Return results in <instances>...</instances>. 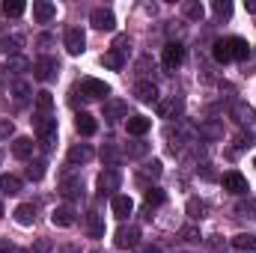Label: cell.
<instances>
[{"label": "cell", "mask_w": 256, "mask_h": 253, "mask_svg": "<svg viewBox=\"0 0 256 253\" xmlns=\"http://www.w3.org/2000/svg\"><path fill=\"white\" fill-rule=\"evenodd\" d=\"M102 66H104V68H110V72H120V68L126 66V57H122L120 51H108V54L102 57Z\"/></svg>", "instance_id": "30"}, {"label": "cell", "mask_w": 256, "mask_h": 253, "mask_svg": "<svg viewBox=\"0 0 256 253\" xmlns=\"http://www.w3.org/2000/svg\"><path fill=\"white\" fill-rule=\"evenodd\" d=\"M134 96H137V102H143V104H158V90H155V84H149V80H137V84H134Z\"/></svg>", "instance_id": "12"}, {"label": "cell", "mask_w": 256, "mask_h": 253, "mask_svg": "<svg viewBox=\"0 0 256 253\" xmlns=\"http://www.w3.org/2000/svg\"><path fill=\"white\" fill-rule=\"evenodd\" d=\"M24 9H27V6H24L21 0H6V3H3V15H6V18H21Z\"/></svg>", "instance_id": "31"}, {"label": "cell", "mask_w": 256, "mask_h": 253, "mask_svg": "<svg viewBox=\"0 0 256 253\" xmlns=\"http://www.w3.org/2000/svg\"><path fill=\"white\" fill-rule=\"evenodd\" d=\"M143 176H152V179H158L161 176V161H149V164H143V173H140V179Z\"/></svg>", "instance_id": "42"}, {"label": "cell", "mask_w": 256, "mask_h": 253, "mask_svg": "<svg viewBox=\"0 0 256 253\" xmlns=\"http://www.w3.org/2000/svg\"><path fill=\"white\" fill-rule=\"evenodd\" d=\"M110 212H114L120 220H126L128 214L134 212V202H131V196H126V194H114V200H110Z\"/></svg>", "instance_id": "15"}, {"label": "cell", "mask_w": 256, "mask_h": 253, "mask_svg": "<svg viewBox=\"0 0 256 253\" xmlns=\"http://www.w3.org/2000/svg\"><path fill=\"white\" fill-rule=\"evenodd\" d=\"M120 182H122L120 170H116V167H108V170L98 176V194L104 196V194H114V190H120Z\"/></svg>", "instance_id": "8"}, {"label": "cell", "mask_w": 256, "mask_h": 253, "mask_svg": "<svg viewBox=\"0 0 256 253\" xmlns=\"http://www.w3.org/2000/svg\"><path fill=\"white\" fill-rule=\"evenodd\" d=\"M36 45H39V48H48V45H54V36H51V33H42V36L36 39Z\"/></svg>", "instance_id": "48"}, {"label": "cell", "mask_w": 256, "mask_h": 253, "mask_svg": "<svg viewBox=\"0 0 256 253\" xmlns=\"http://www.w3.org/2000/svg\"><path fill=\"white\" fill-rule=\"evenodd\" d=\"M179 238H185V242H191V244H196L202 236H200V226H194V224H185L182 230H179Z\"/></svg>", "instance_id": "35"}, {"label": "cell", "mask_w": 256, "mask_h": 253, "mask_svg": "<svg viewBox=\"0 0 256 253\" xmlns=\"http://www.w3.org/2000/svg\"><path fill=\"white\" fill-rule=\"evenodd\" d=\"M90 236H92V238H102V236H104V224L98 220L96 212H90Z\"/></svg>", "instance_id": "37"}, {"label": "cell", "mask_w": 256, "mask_h": 253, "mask_svg": "<svg viewBox=\"0 0 256 253\" xmlns=\"http://www.w3.org/2000/svg\"><path fill=\"white\" fill-rule=\"evenodd\" d=\"M232 248L242 253H254L256 250V236L254 232H238L236 238H232Z\"/></svg>", "instance_id": "26"}, {"label": "cell", "mask_w": 256, "mask_h": 253, "mask_svg": "<svg viewBox=\"0 0 256 253\" xmlns=\"http://www.w3.org/2000/svg\"><path fill=\"white\" fill-rule=\"evenodd\" d=\"M128 48H131V39H128V36H116V39H114V51L126 54Z\"/></svg>", "instance_id": "44"}, {"label": "cell", "mask_w": 256, "mask_h": 253, "mask_svg": "<svg viewBox=\"0 0 256 253\" xmlns=\"http://www.w3.org/2000/svg\"><path fill=\"white\" fill-rule=\"evenodd\" d=\"M256 146V134L254 131H242L238 137H236V152H244V149H250Z\"/></svg>", "instance_id": "32"}, {"label": "cell", "mask_w": 256, "mask_h": 253, "mask_svg": "<svg viewBox=\"0 0 256 253\" xmlns=\"http://www.w3.org/2000/svg\"><path fill=\"white\" fill-rule=\"evenodd\" d=\"M33 146H36L33 137H15V140H12V155L21 158V161H27V158L33 155Z\"/></svg>", "instance_id": "18"}, {"label": "cell", "mask_w": 256, "mask_h": 253, "mask_svg": "<svg viewBox=\"0 0 256 253\" xmlns=\"http://www.w3.org/2000/svg\"><path fill=\"white\" fill-rule=\"evenodd\" d=\"M188 214H191L194 220H196V218H206V202H202V200H196V196L188 200Z\"/></svg>", "instance_id": "38"}, {"label": "cell", "mask_w": 256, "mask_h": 253, "mask_svg": "<svg viewBox=\"0 0 256 253\" xmlns=\"http://www.w3.org/2000/svg\"><path fill=\"white\" fill-rule=\"evenodd\" d=\"M122 116H128V104L120 102V98H108V102H104V120H108V122H116V120H122Z\"/></svg>", "instance_id": "16"}, {"label": "cell", "mask_w": 256, "mask_h": 253, "mask_svg": "<svg viewBox=\"0 0 256 253\" xmlns=\"http://www.w3.org/2000/svg\"><path fill=\"white\" fill-rule=\"evenodd\" d=\"M63 253H78V250H74L72 244H66V248H63Z\"/></svg>", "instance_id": "52"}, {"label": "cell", "mask_w": 256, "mask_h": 253, "mask_svg": "<svg viewBox=\"0 0 256 253\" xmlns=\"http://www.w3.org/2000/svg\"><path fill=\"white\" fill-rule=\"evenodd\" d=\"M63 45H66V51H68L72 57L84 54V48H86V36H84V30H80V27H68L66 36H63Z\"/></svg>", "instance_id": "5"}, {"label": "cell", "mask_w": 256, "mask_h": 253, "mask_svg": "<svg viewBox=\"0 0 256 253\" xmlns=\"http://www.w3.org/2000/svg\"><path fill=\"white\" fill-rule=\"evenodd\" d=\"M36 250H39V253H48V250H51V242H36Z\"/></svg>", "instance_id": "50"}, {"label": "cell", "mask_w": 256, "mask_h": 253, "mask_svg": "<svg viewBox=\"0 0 256 253\" xmlns=\"http://www.w3.org/2000/svg\"><path fill=\"white\" fill-rule=\"evenodd\" d=\"M90 253H102V250H90Z\"/></svg>", "instance_id": "55"}, {"label": "cell", "mask_w": 256, "mask_h": 253, "mask_svg": "<svg viewBox=\"0 0 256 253\" xmlns=\"http://www.w3.org/2000/svg\"><path fill=\"white\" fill-rule=\"evenodd\" d=\"M57 72H60V63H57L54 57H48V54H42V57L33 63V78H36V80H42V84L54 80V78H57Z\"/></svg>", "instance_id": "3"}, {"label": "cell", "mask_w": 256, "mask_h": 253, "mask_svg": "<svg viewBox=\"0 0 256 253\" xmlns=\"http://www.w3.org/2000/svg\"><path fill=\"white\" fill-rule=\"evenodd\" d=\"M149 128H152V122H149L146 116H128L126 120V131L128 134H134V137H143Z\"/></svg>", "instance_id": "22"}, {"label": "cell", "mask_w": 256, "mask_h": 253, "mask_svg": "<svg viewBox=\"0 0 256 253\" xmlns=\"http://www.w3.org/2000/svg\"><path fill=\"white\" fill-rule=\"evenodd\" d=\"M230 48H232V60H248V57H250V45H248V39H242V36H232V39H230Z\"/></svg>", "instance_id": "27"}, {"label": "cell", "mask_w": 256, "mask_h": 253, "mask_svg": "<svg viewBox=\"0 0 256 253\" xmlns=\"http://www.w3.org/2000/svg\"><path fill=\"white\" fill-rule=\"evenodd\" d=\"M212 9H214L218 18H230V15H232V3H230V0H214Z\"/></svg>", "instance_id": "39"}, {"label": "cell", "mask_w": 256, "mask_h": 253, "mask_svg": "<svg viewBox=\"0 0 256 253\" xmlns=\"http://www.w3.org/2000/svg\"><path fill=\"white\" fill-rule=\"evenodd\" d=\"M236 214L238 218H256V200H242L236 206Z\"/></svg>", "instance_id": "34"}, {"label": "cell", "mask_w": 256, "mask_h": 253, "mask_svg": "<svg viewBox=\"0 0 256 253\" xmlns=\"http://www.w3.org/2000/svg\"><path fill=\"white\" fill-rule=\"evenodd\" d=\"M12 131H15L12 120H0V140H9V137H12Z\"/></svg>", "instance_id": "45"}, {"label": "cell", "mask_w": 256, "mask_h": 253, "mask_svg": "<svg viewBox=\"0 0 256 253\" xmlns=\"http://www.w3.org/2000/svg\"><path fill=\"white\" fill-rule=\"evenodd\" d=\"M248 9H250V12H256V0H250V3H248Z\"/></svg>", "instance_id": "53"}, {"label": "cell", "mask_w": 256, "mask_h": 253, "mask_svg": "<svg viewBox=\"0 0 256 253\" xmlns=\"http://www.w3.org/2000/svg\"><path fill=\"white\" fill-rule=\"evenodd\" d=\"M60 194L66 200H80L84 196V179L80 176H63L60 179Z\"/></svg>", "instance_id": "9"}, {"label": "cell", "mask_w": 256, "mask_h": 253, "mask_svg": "<svg viewBox=\"0 0 256 253\" xmlns=\"http://www.w3.org/2000/svg\"><path fill=\"white\" fill-rule=\"evenodd\" d=\"M33 220H36V208H33L30 202H21V206L15 208V224H21V226H33Z\"/></svg>", "instance_id": "25"}, {"label": "cell", "mask_w": 256, "mask_h": 253, "mask_svg": "<svg viewBox=\"0 0 256 253\" xmlns=\"http://www.w3.org/2000/svg\"><path fill=\"white\" fill-rule=\"evenodd\" d=\"M146 152H149V143H131V146L126 149L128 158H143Z\"/></svg>", "instance_id": "41"}, {"label": "cell", "mask_w": 256, "mask_h": 253, "mask_svg": "<svg viewBox=\"0 0 256 253\" xmlns=\"http://www.w3.org/2000/svg\"><path fill=\"white\" fill-rule=\"evenodd\" d=\"M6 68H12V72H15V74H21V72H24V68H33V66L27 63V60H21V57H12V60H9V63H6Z\"/></svg>", "instance_id": "43"}, {"label": "cell", "mask_w": 256, "mask_h": 253, "mask_svg": "<svg viewBox=\"0 0 256 253\" xmlns=\"http://www.w3.org/2000/svg\"><path fill=\"white\" fill-rule=\"evenodd\" d=\"M182 114V98H164V102H158V116L161 120H176Z\"/></svg>", "instance_id": "17"}, {"label": "cell", "mask_w": 256, "mask_h": 253, "mask_svg": "<svg viewBox=\"0 0 256 253\" xmlns=\"http://www.w3.org/2000/svg\"><path fill=\"white\" fill-rule=\"evenodd\" d=\"M114 244H116L120 250H137V248H140V230H137V226H120Z\"/></svg>", "instance_id": "4"}, {"label": "cell", "mask_w": 256, "mask_h": 253, "mask_svg": "<svg viewBox=\"0 0 256 253\" xmlns=\"http://www.w3.org/2000/svg\"><path fill=\"white\" fill-rule=\"evenodd\" d=\"M232 120H236L238 126H254L256 108H250L248 102H236V104H232Z\"/></svg>", "instance_id": "14"}, {"label": "cell", "mask_w": 256, "mask_h": 253, "mask_svg": "<svg viewBox=\"0 0 256 253\" xmlns=\"http://www.w3.org/2000/svg\"><path fill=\"white\" fill-rule=\"evenodd\" d=\"M45 176V161H30V167H27V179L30 182H39Z\"/></svg>", "instance_id": "36"}, {"label": "cell", "mask_w": 256, "mask_h": 253, "mask_svg": "<svg viewBox=\"0 0 256 253\" xmlns=\"http://www.w3.org/2000/svg\"><path fill=\"white\" fill-rule=\"evenodd\" d=\"M72 96H80L84 102H104L108 96H110V86L104 84V80H96V78H84L78 86H74V92Z\"/></svg>", "instance_id": "1"}, {"label": "cell", "mask_w": 256, "mask_h": 253, "mask_svg": "<svg viewBox=\"0 0 256 253\" xmlns=\"http://www.w3.org/2000/svg\"><path fill=\"white\" fill-rule=\"evenodd\" d=\"M182 60H185V48L179 42H167L164 45V68H176V66H182Z\"/></svg>", "instance_id": "13"}, {"label": "cell", "mask_w": 256, "mask_h": 253, "mask_svg": "<svg viewBox=\"0 0 256 253\" xmlns=\"http://www.w3.org/2000/svg\"><path fill=\"white\" fill-rule=\"evenodd\" d=\"M224 190H230V194H236V196H244L248 194V179L238 173V170H230V173H224Z\"/></svg>", "instance_id": "6"}, {"label": "cell", "mask_w": 256, "mask_h": 253, "mask_svg": "<svg viewBox=\"0 0 256 253\" xmlns=\"http://www.w3.org/2000/svg\"><path fill=\"white\" fill-rule=\"evenodd\" d=\"M0 218H3V202H0Z\"/></svg>", "instance_id": "54"}, {"label": "cell", "mask_w": 256, "mask_h": 253, "mask_svg": "<svg viewBox=\"0 0 256 253\" xmlns=\"http://www.w3.org/2000/svg\"><path fill=\"white\" fill-rule=\"evenodd\" d=\"M90 24H92L96 30H114V27H116V18H114V12H110V9L96 6V9H92V15H90Z\"/></svg>", "instance_id": "7"}, {"label": "cell", "mask_w": 256, "mask_h": 253, "mask_svg": "<svg viewBox=\"0 0 256 253\" xmlns=\"http://www.w3.org/2000/svg\"><path fill=\"white\" fill-rule=\"evenodd\" d=\"M51 224H54V226H72V224H74V208H72V206H57V208L51 212Z\"/></svg>", "instance_id": "19"}, {"label": "cell", "mask_w": 256, "mask_h": 253, "mask_svg": "<svg viewBox=\"0 0 256 253\" xmlns=\"http://www.w3.org/2000/svg\"><path fill=\"white\" fill-rule=\"evenodd\" d=\"M208 248L214 253H226V242H220V236H212L208 238Z\"/></svg>", "instance_id": "46"}, {"label": "cell", "mask_w": 256, "mask_h": 253, "mask_svg": "<svg viewBox=\"0 0 256 253\" xmlns=\"http://www.w3.org/2000/svg\"><path fill=\"white\" fill-rule=\"evenodd\" d=\"M212 57H214L218 63H230V60H232V48H230V39H218V42L212 45Z\"/></svg>", "instance_id": "23"}, {"label": "cell", "mask_w": 256, "mask_h": 253, "mask_svg": "<svg viewBox=\"0 0 256 253\" xmlns=\"http://www.w3.org/2000/svg\"><path fill=\"white\" fill-rule=\"evenodd\" d=\"M74 128H78V134H84V137H92V134L98 131V122H96L90 114H78V116H74Z\"/></svg>", "instance_id": "20"}, {"label": "cell", "mask_w": 256, "mask_h": 253, "mask_svg": "<svg viewBox=\"0 0 256 253\" xmlns=\"http://www.w3.org/2000/svg\"><path fill=\"white\" fill-rule=\"evenodd\" d=\"M92 146H86V143H78V146H72L68 149V155H66V161L72 164V167H78V164H90L92 161Z\"/></svg>", "instance_id": "11"}, {"label": "cell", "mask_w": 256, "mask_h": 253, "mask_svg": "<svg viewBox=\"0 0 256 253\" xmlns=\"http://www.w3.org/2000/svg\"><path fill=\"white\" fill-rule=\"evenodd\" d=\"M33 128H36V137H39V143H42V149L48 152V149H54V143H57V120L54 116H33Z\"/></svg>", "instance_id": "2"}, {"label": "cell", "mask_w": 256, "mask_h": 253, "mask_svg": "<svg viewBox=\"0 0 256 253\" xmlns=\"http://www.w3.org/2000/svg\"><path fill=\"white\" fill-rule=\"evenodd\" d=\"M164 200H167V194H164L161 188H149L146 190V208H155V206H161Z\"/></svg>", "instance_id": "33"}, {"label": "cell", "mask_w": 256, "mask_h": 253, "mask_svg": "<svg viewBox=\"0 0 256 253\" xmlns=\"http://www.w3.org/2000/svg\"><path fill=\"white\" fill-rule=\"evenodd\" d=\"M54 15H57V6H54V3H48V0H33V21H36V24H48V21H54Z\"/></svg>", "instance_id": "10"}, {"label": "cell", "mask_w": 256, "mask_h": 253, "mask_svg": "<svg viewBox=\"0 0 256 253\" xmlns=\"http://www.w3.org/2000/svg\"><path fill=\"white\" fill-rule=\"evenodd\" d=\"M51 110H54V96H51L48 90L36 92V114H39V116H51Z\"/></svg>", "instance_id": "24"}, {"label": "cell", "mask_w": 256, "mask_h": 253, "mask_svg": "<svg viewBox=\"0 0 256 253\" xmlns=\"http://www.w3.org/2000/svg\"><path fill=\"white\" fill-rule=\"evenodd\" d=\"M0 190H3V194H9V196L21 194V179H18V176H12V173H3V176H0Z\"/></svg>", "instance_id": "28"}, {"label": "cell", "mask_w": 256, "mask_h": 253, "mask_svg": "<svg viewBox=\"0 0 256 253\" xmlns=\"http://www.w3.org/2000/svg\"><path fill=\"white\" fill-rule=\"evenodd\" d=\"M102 158L108 161V167H116V161H120V152H116V146H114V143H108V146L102 149Z\"/></svg>", "instance_id": "40"}, {"label": "cell", "mask_w": 256, "mask_h": 253, "mask_svg": "<svg viewBox=\"0 0 256 253\" xmlns=\"http://www.w3.org/2000/svg\"><path fill=\"white\" fill-rule=\"evenodd\" d=\"M202 176H206V179H214V173H212V167H208V164H202Z\"/></svg>", "instance_id": "51"}, {"label": "cell", "mask_w": 256, "mask_h": 253, "mask_svg": "<svg viewBox=\"0 0 256 253\" xmlns=\"http://www.w3.org/2000/svg\"><path fill=\"white\" fill-rule=\"evenodd\" d=\"M200 134H206V137H220V128L218 126H202L200 128Z\"/></svg>", "instance_id": "47"}, {"label": "cell", "mask_w": 256, "mask_h": 253, "mask_svg": "<svg viewBox=\"0 0 256 253\" xmlns=\"http://www.w3.org/2000/svg\"><path fill=\"white\" fill-rule=\"evenodd\" d=\"M9 96H12L18 104H24V102L33 96V86H30L27 80H12V86H9Z\"/></svg>", "instance_id": "21"}, {"label": "cell", "mask_w": 256, "mask_h": 253, "mask_svg": "<svg viewBox=\"0 0 256 253\" xmlns=\"http://www.w3.org/2000/svg\"><path fill=\"white\" fill-rule=\"evenodd\" d=\"M182 12H185V18H191V21H202V18H206V6L196 3V0L182 3Z\"/></svg>", "instance_id": "29"}, {"label": "cell", "mask_w": 256, "mask_h": 253, "mask_svg": "<svg viewBox=\"0 0 256 253\" xmlns=\"http://www.w3.org/2000/svg\"><path fill=\"white\" fill-rule=\"evenodd\" d=\"M137 253H161V250H158L155 244H140V248H137Z\"/></svg>", "instance_id": "49"}]
</instances>
